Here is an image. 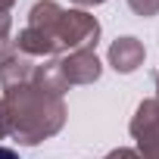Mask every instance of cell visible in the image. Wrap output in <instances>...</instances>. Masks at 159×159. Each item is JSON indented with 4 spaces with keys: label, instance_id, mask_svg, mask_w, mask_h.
<instances>
[{
    "label": "cell",
    "instance_id": "obj_1",
    "mask_svg": "<svg viewBox=\"0 0 159 159\" xmlns=\"http://www.w3.org/2000/svg\"><path fill=\"white\" fill-rule=\"evenodd\" d=\"M100 38V22L88 10H62L56 0H38L28 10V22L16 38V53L22 56H62L72 50H94Z\"/></svg>",
    "mask_w": 159,
    "mask_h": 159
},
{
    "label": "cell",
    "instance_id": "obj_2",
    "mask_svg": "<svg viewBox=\"0 0 159 159\" xmlns=\"http://www.w3.org/2000/svg\"><path fill=\"white\" fill-rule=\"evenodd\" d=\"M3 112H7V137H16L25 147L44 143L66 125V103L59 94L34 84H16L3 91Z\"/></svg>",
    "mask_w": 159,
    "mask_h": 159
},
{
    "label": "cell",
    "instance_id": "obj_3",
    "mask_svg": "<svg viewBox=\"0 0 159 159\" xmlns=\"http://www.w3.org/2000/svg\"><path fill=\"white\" fill-rule=\"evenodd\" d=\"M128 131L137 140V156L140 159H159V103H156V97L137 103Z\"/></svg>",
    "mask_w": 159,
    "mask_h": 159
},
{
    "label": "cell",
    "instance_id": "obj_4",
    "mask_svg": "<svg viewBox=\"0 0 159 159\" xmlns=\"http://www.w3.org/2000/svg\"><path fill=\"white\" fill-rule=\"evenodd\" d=\"M56 66H59V75H62V81L72 88V84H94L103 66L97 59L94 50H72V53H62L56 56Z\"/></svg>",
    "mask_w": 159,
    "mask_h": 159
},
{
    "label": "cell",
    "instance_id": "obj_5",
    "mask_svg": "<svg viewBox=\"0 0 159 159\" xmlns=\"http://www.w3.org/2000/svg\"><path fill=\"white\" fill-rule=\"evenodd\" d=\"M143 56H147L143 44H140L137 38H131V34L112 41V47H109V66H112L116 72H122V75H131V72L143 62Z\"/></svg>",
    "mask_w": 159,
    "mask_h": 159
},
{
    "label": "cell",
    "instance_id": "obj_6",
    "mask_svg": "<svg viewBox=\"0 0 159 159\" xmlns=\"http://www.w3.org/2000/svg\"><path fill=\"white\" fill-rule=\"evenodd\" d=\"M34 59L31 56H22V53H13L10 59L0 62V88L10 91L16 84H28L31 78H34Z\"/></svg>",
    "mask_w": 159,
    "mask_h": 159
},
{
    "label": "cell",
    "instance_id": "obj_7",
    "mask_svg": "<svg viewBox=\"0 0 159 159\" xmlns=\"http://www.w3.org/2000/svg\"><path fill=\"white\" fill-rule=\"evenodd\" d=\"M13 19H10V13H0V62L3 59H10L13 53H16V38H13Z\"/></svg>",
    "mask_w": 159,
    "mask_h": 159
},
{
    "label": "cell",
    "instance_id": "obj_8",
    "mask_svg": "<svg viewBox=\"0 0 159 159\" xmlns=\"http://www.w3.org/2000/svg\"><path fill=\"white\" fill-rule=\"evenodd\" d=\"M128 7H131L137 16H143V19L159 16V0H128Z\"/></svg>",
    "mask_w": 159,
    "mask_h": 159
},
{
    "label": "cell",
    "instance_id": "obj_9",
    "mask_svg": "<svg viewBox=\"0 0 159 159\" xmlns=\"http://www.w3.org/2000/svg\"><path fill=\"white\" fill-rule=\"evenodd\" d=\"M103 159H140V156H137V150H131V147H119V150H109Z\"/></svg>",
    "mask_w": 159,
    "mask_h": 159
},
{
    "label": "cell",
    "instance_id": "obj_10",
    "mask_svg": "<svg viewBox=\"0 0 159 159\" xmlns=\"http://www.w3.org/2000/svg\"><path fill=\"white\" fill-rule=\"evenodd\" d=\"M7 137V112H3V97H0V140Z\"/></svg>",
    "mask_w": 159,
    "mask_h": 159
},
{
    "label": "cell",
    "instance_id": "obj_11",
    "mask_svg": "<svg viewBox=\"0 0 159 159\" xmlns=\"http://www.w3.org/2000/svg\"><path fill=\"white\" fill-rule=\"evenodd\" d=\"M0 159H22L16 150H10V147H0Z\"/></svg>",
    "mask_w": 159,
    "mask_h": 159
},
{
    "label": "cell",
    "instance_id": "obj_12",
    "mask_svg": "<svg viewBox=\"0 0 159 159\" xmlns=\"http://www.w3.org/2000/svg\"><path fill=\"white\" fill-rule=\"evenodd\" d=\"M72 3H78V7H100V3H106V0H72Z\"/></svg>",
    "mask_w": 159,
    "mask_h": 159
},
{
    "label": "cell",
    "instance_id": "obj_13",
    "mask_svg": "<svg viewBox=\"0 0 159 159\" xmlns=\"http://www.w3.org/2000/svg\"><path fill=\"white\" fill-rule=\"evenodd\" d=\"M16 7V0H0V13H10Z\"/></svg>",
    "mask_w": 159,
    "mask_h": 159
},
{
    "label": "cell",
    "instance_id": "obj_14",
    "mask_svg": "<svg viewBox=\"0 0 159 159\" xmlns=\"http://www.w3.org/2000/svg\"><path fill=\"white\" fill-rule=\"evenodd\" d=\"M153 81H156V103H159V72H156V78H153Z\"/></svg>",
    "mask_w": 159,
    "mask_h": 159
}]
</instances>
